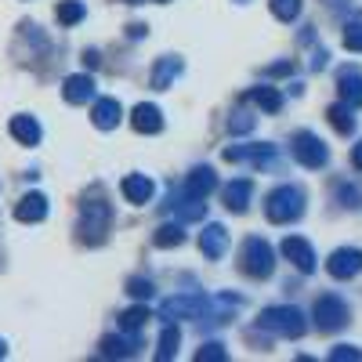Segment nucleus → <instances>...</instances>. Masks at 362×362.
Wrapping results in <instances>:
<instances>
[{"label": "nucleus", "mask_w": 362, "mask_h": 362, "mask_svg": "<svg viewBox=\"0 0 362 362\" xmlns=\"http://www.w3.org/2000/svg\"><path fill=\"white\" fill-rule=\"evenodd\" d=\"M344 47L348 51H362V22H348L344 25Z\"/></svg>", "instance_id": "obj_33"}, {"label": "nucleus", "mask_w": 362, "mask_h": 362, "mask_svg": "<svg viewBox=\"0 0 362 362\" xmlns=\"http://www.w3.org/2000/svg\"><path fill=\"white\" fill-rule=\"evenodd\" d=\"M177 344H181V334H177V326H174V322H167V326H163V334H160V348H156V358H160V362L174 358V355H177Z\"/></svg>", "instance_id": "obj_26"}, {"label": "nucleus", "mask_w": 362, "mask_h": 362, "mask_svg": "<svg viewBox=\"0 0 362 362\" xmlns=\"http://www.w3.org/2000/svg\"><path fill=\"white\" fill-rule=\"evenodd\" d=\"M90 119H95V127H98V131H112L119 119H124V109H119L116 98H98L95 109H90Z\"/></svg>", "instance_id": "obj_15"}, {"label": "nucleus", "mask_w": 362, "mask_h": 362, "mask_svg": "<svg viewBox=\"0 0 362 362\" xmlns=\"http://www.w3.org/2000/svg\"><path fill=\"white\" fill-rule=\"evenodd\" d=\"M250 127H254V116H250V112L239 109V112H232V116H228V131H232V134H247Z\"/></svg>", "instance_id": "obj_32"}, {"label": "nucleus", "mask_w": 362, "mask_h": 362, "mask_svg": "<svg viewBox=\"0 0 362 362\" xmlns=\"http://www.w3.org/2000/svg\"><path fill=\"white\" fill-rule=\"evenodd\" d=\"M329 362H358V351L348 348V344H337L334 351H329Z\"/></svg>", "instance_id": "obj_35"}, {"label": "nucleus", "mask_w": 362, "mask_h": 362, "mask_svg": "<svg viewBox=\"0 0 362 362\" xmlns=\"http://www.w3.org/2000/svg\"><path fill=\"white\" fill-rule=\"evenodd\" d=\"M257 326L268 329V334H276V337H300L308 329L305 315H300V308L293 305H279V308H264L257 315Z\"/></svg>", "instance_id": "obj_3"}, {"label": "nucleus", "mask_w": 362, "mask_h": 362, "mask_svg": "<svg viewBox=\"0 0 362 362\" xmlns=\"http://www.w3.org/2000/svg\"><path fill=\"white\" fill-rule=\"evenodd\" d=\"M228 358V351H225V344H218V341H210V344H203L199 351H196V362H225Z\"/></svg>", "instance_id": "obj_31"}, {"label": "nucleus", "mask_w": 362, "mask_h": 362, "mask_svg": "<svg viewBox=\"0 0 362 362\" xmlns=\"http://www.w3.org/2000/svg\"><path fill=\"white\" fill-rule=\"evenodd\" d=\"M58 22H62V25H76L87 11H83V4H80V0H58Z\"/></svg>", "instance_id": "obj_28"}, {"label": "nucleus", "mask_w": 362, "mask_h": 362, "mask_svg": "<svg viewBox=\"0 0 362 362\" xmlns=\"http://www.w3.org/2000/svg\"><path fill=\"white\" fill-rule=\"evenodd\" d=\"M290 153L297 156V163H305L308 170H319V167H326V163H329V148H326V145H322V138H319V134H312V131L293 134Z\"/></svg>", "instance_id": "obj_6"}, {"label": "nucleus", "mask_w": 362, "mask_h": 362, "mask_svg": "<svg viewBox=\"0 0 362 362\" xmlns=\"http://www.w3.org/2000/svg\"><path fill=\"white\" fill-rule=\"evenodd\" d=\"M203 312H206V297L203 293H177V297H167L160 305V319H167V322L203 319Z\"/></svg>", "instance_id": "obj_7"}, {"label": "nucleus", "mask_w": 362, "mask_h": 362, "mask_svg": "<svg viewBox=\"0 0 362 362\" xmlns=\"http://www.w3.org/2000/svg\"><path fill=\"white\" fill-rule=\"evenodd\" d=\"M326 272L334 279H355L358 272H362V250H355V247L334 250V254H329V261H326Z\"/></svg>", "instance_id": "obj_8"}, {"label": "nucleus", "mask_w": 362, "mask_h": 362, "mask_svg": "<svg viewBox=\"0 0 362 362\" xmlns=\"http://www.w3.org/2000/svg\"><path fill=\"white\" fill-rule=\"evenodd\" d=\"M181 69H185V66H181L177 54H163L160 62H156V69H153V87H156V90H167V87L181 76Z\"/></svg>", "instance_id": "obj_19"}, {"label": "nucleus", "mask_w": 362, "mask_h": 362, "mask_svg": "<svg viewBox=\"0 0 362 362\" xmlns=\"http://www.w3.org/2000/svg\"><path fill=\"white\" fill-rule=\"evenodd\" d=\"M127 4H141V0H127Z\"/></svg>", "instance_id": "obj_42"}, {"label": "nucleus", "mask_w": 362, "mask_h": 362, "mask_svg": "<svg viewBox=\"0 0 362 362\" xmlns=\"http://www.w3.org/2000/svg\"><path fill=\"white\" fill-rule=\"evenodd\" d=\"M351 163H355V167H358V170H362V141H358V145H355V148H351Z\"/></svg>", "instance_id": "obj_38"}, {"label": "nucleus", "mask_w": 362, "mask_h": 362, "mask_svg": "<svg viewBox=\"0 0 362 362\" xmlns=\"http://www.w3.org/2000/svg\"><path fill=\"white\" fill-rule=\"evenodd\" d=\"M250 196H254V185L247 177H239V181H232V185L225 189V206L232 210V214H247Z\"/></svg>", "instance_id": "obj_18"}, {"label": "nucleus", "mask_w": 362, "mask_h": 362, "mask_svg": "<svg viewBox=\"0 0 362 362\" xmlns=\"http://www.w3.org/2000/svg\"><path fill=\"white\" fill-rule=\"evenodd\" d=\"M4 355H8V344H4V341H0V358H4Z\"/></svg>", "instance_id": "obj_41"}, {"label": "nucleus", "mask_w": 362, "mask_h": 362, "mask_svg": "<svg viewBox=\"0 0 362 362\" xmlns=\"http://www.w3.org/2000/svg\"><path fill=\"white\" fill-rule=\"evenodd\" d=\"M145 322H148V308H141V305H138V308H127L124 315H119V326H124L127 334H138Z\"/></svg>", "instance_id": "obj_30"}, {"label": "nucleus", "mask_w": 362, "mask_h": 362, "mask_svg": "<svg viewBox=\"0 0 362 362\" xmlns=\"http://www.w3.org/2000/svg\"><path fill=\"white\" fill-rule=\"evenodd\" d=\"M127 293L131 297H153V283L148 279H127Z\"/></svg>", "instance_id": "obj_34"}, {"label": "nucleus", "mask_w": 362, "mask_h": 362, "mask_svg": "<svg viewBox=\"0 0 362 362\" xmlns=\"http://www.w3.org/2000/svg\"><path fill=\"white\" fill-rule=\"evenodd\" d=\"M62 95H66V102H73V105H83V102H90V98H95V80H90L87 73L66 76V83H62Z\"/></svg>", "instance_id": "obj_14"}, {"label": "nucleus", "mask_w": 362, "mask_h": 362, "mask_svg": "<svg viewBox=\"0 0 362 362\" xmlns=\"http://www.w3.org/2000/svg\"><path fill=\"white\" fill-rule=\"evenodd\" d=\"M239 268H243L250 279H268L272 272H276V254H272V247L261 235H250L243 243V250H239Z\"/></svg>", "instance_id": "obj_4"}, {"label": "nucleus", "mask_w": 362, "mask_h": 362, "mask_svg": "<svg viewBox=\"0 0 362 362\" xmlns=\"http://www.w3.org/2000/svg\"><path fill=\"white\" fill-rule=\"evenodd\" d=\"M199 250H203V257H210V261H221L225 250H228V232H225V225H206V228L199 232Z\"/></svg>", "instance_id": "obj_12"}, {"label": "nucleus", "mask_w": 362, "mask_h": 362, "mask_svg": "<svg viewBox=\"0 0 362 362\" xmlns=\"http://www.w3.org/2000/svg\"><path fill=\"white\" fill-rule=\"evenodd\" d=\"M322 66H326V51H319V54L312 58V69H322Z\"/></svg>", "instance_id": "obj_39"}, {"label": "nucleus", "mask_w": 362, "mask_h": 362, "mask_svg": "<svg viewBox=\"0 0 362 362\" xmlns=\"http://www.w3.org/2000/svg\"><path fill=\"white\" fill-rule=\"evenodd\" d=\"M337 192H341V199H344V206H358V192H355V189H348V185H341Z\"/></svg>", "instance_id": "obj_36"}, {"label": "nucleus", "mask_w": 362, "mask_h": 362, "mask_svg": "<svg viewBox=\"0 0 362 362\" xmlns=\"http://www.w3.org/2000/svg\"><path fill=\"white\" fill-rule=\"evenodd\" d=\"M109 221H112V210L105 199H83V210H80V243L87 247H98L105 243L109 235Z\"/></svg>", "instance_id": "obj_1"}, {"label": "nucleus", "mask_w": 362, "mask_h": 362, "mask_svg": "<svg viewBox=\"0 0 362 362\" xmlns=\"http://www.w3.org/2000/svg\"><path fill=\"white\" fill-rule=\"evenodd\" d=\"M131 124H134V131L138 134H160L163 131V116H160V109L156 105H134V112H131Z\"/></svg>", "instance_id": "obj_16"}, {"label": "nucleus", "mask_w": 362, "mask_h": 362, "mask_svg": "<svg viewBox=\"0 0 362 362\" xmlns=\"http://www.w3.org/2000/svg\"><path fill=\"white\" fill-rule=\"evenodd\" d=\"M348 319H351V312L337 293H322L315 300V326L322 329V334H337V329L348 326Z\"/></svg>", "instance_id": "obj_5"}, {"label": "nucleus", "mask_w": 362, "mask_h": 362, "mask_svg": "<svg viewBox=\"0 0 362 362\" xmlns=\"http://www.w3.org/2000/svg\"><path fill=\"white\" fill-rule=\"evenodd\" d=\"M250 102L261 105L264 112H279V109H283V95H279L276 87H254V90H250Z\"/></svg>", "instance_id": "obj_25"}, {"label": "nucleus", "mask_w": 362, "mask_h": 362, "mask_svg": "<svg viewBox=\"0 0 362 362\" xmlns=\"http://www.w3.org/2000/svg\"><path fill=\"white\" fill-rule=\"evenodd\" d=\"M119 189H124V196H127L131 203H138V206H145L148 199H153V192H156V189H153V181H148L145 174H127Z\"/></svg>", "instance_id": "obj_21"}, {"label": "nucleus", "mask_w": 362, "mask_h": 362, "mask_svg": "<svg viewBox=\"0 0 362 362\" xmlns=\"http://www.w3.org/2000/svg\"><path fill=\"white\" fill-rule=\"evenodd\" d=\"M167 210H170V214H177L181 221H199L206 214V199H196L189 192H170Z\"/></svg>", "instance_id": "obj_11"}, {"label": "nucleus", "mask_w": 362, "mask_h": 362, "mask_svg": "<svg viewBox=\"0 0 362 362\" xmlns=\"http://www.w3.org/2000/svg\"><path fill=\"white\" fill-rule=\"evenodd\" d=\"M225 160L228 163H254V167H268L276 160V145H228L225 148Z\"/></svg>", "instance_id": "obj_9"}, {"label": "nucleus", "mask_w": 362, "mask_h": 362, "mask_svg": "<svg viewBox=\"0 0 362 362\" xmlns=\"http://www.w3.org/2000/svg\"><path fill=\"white\" fill-rule=\"evenodd\" d=\"M326 116H329V124H334V131H337V134H351V131H355L351 105L337 102V105H329V109H326Z\"/></svg>", "instance_id": "obj_24"}, {"label": "nucleus", "mask_w": 362, "mask_h": 362, "mask_svg": "<svg viewBox=\"0 0 362 362\" xmlns=\"http://www.w3.org/2000/svg\"><path fill=\"white\" fill-rule=\"evenodd\" d=\"M283 257H286L297 272H305V276H308V272H315V250L305 243V239H297V235H286V239H283Z\"/></svg>", "instance_id": "obj_10"}, {"label": "nucleus", "mask_w": 362, "mask_h": 362, "mask_svg": "<svg viewBox=\"0 0 362 362\" xmlns=\"http://www.w3.org/2000/svg\"><path fill=\"white\" fill-rule=\"evenodd\" d=\"M283 73H293V62H276V66H268V76H283Z\"/></svg>", "instance_id": "obj_37"}, {"label": "nucleus", "mask_w": 362, "mask_h": 362, "mask_svg": "<svg viewBox=\"0 0 362 362\" xmlns=\"http://www.w3.org/2000/svg\"><path fill=\"white\" fill-rule=\"evenodd\" d=\"M268 8L279 22H293L300 15V0H268Z\"/></svg>", "instance_id": "obj_29"}, {"label": "nucleus", "mask_w": 362, "mask_h": 362, "mask_svg": "<svg viewBox=\"0 0 362 362\" xmlns=\"http://www.w3.org/2000/svg\"><path fill=\"white\" fill-rule=\"evenodd\" d=\"M138 348V337H102V358H131Z\"/></svg>", "instance_id": "obj_22"}, {"label": "nucleus", "mask_w": 362, "mask_h": 362, "mask_svg": "<svg viewBox=\"0 0 362 362\" xmlns=\"http://www.w3.org/2000/svg\"><path fill=\"white\" fill-rule=\"evenodd\" d=\"M214 189H218V174L210 170V167H196V170L189 174V181H185V192L196 196V199H206Z\"/></svg>", "instance_id": "obj_17"}, {"label": "nucleus", "mask_w": 362, "mask_h": 362, "mask_svg": "<svg viewBox=\"0 0 362 362\" xmlns=\"http://www.w3.org/2000/svg\"><path fill=\"white\" fill-rule=\"evenodd\" d=\"M15 218H18L22 225H37V221H44V218H47V199H44L40 192L22 196L18 206H15Z\"/></svg>", "instance_id": "obj_13"}, {"label": "nucleus", "mask_w": 362, "mask_h": 362, "mask_svg": "<svg viewBox=\"0 0 362 362\" xmlns=\"http://www.w3.org/2000/svg\"><path fill=\"white\" fill-rule=\"evenodd\" d=\"M239 4H247V0H239Z\"/></svg>", "instance_id": "obj_43"}, {"label": "nucleus", "mask_w": 362, "mask_h": 362, "mask_svg": "<svg viewBox=\"0 0 362 362\" xmlns=\"http://www.w3.org/2000/svg\"><path fill=\"white\" fill-rule=\"evenodd\" d=\"M145 33H148V29H145L141 22H134V25H131V37H145Z\"/></svg>", "instance_id": "obj_40"}, {"label": "nucleus", "mask_w": 362, "mask_h": 362, "mask_svg": "<svg viewBox=\"0 0 362 362\" xmlns=\"http://www.w3.org/2000/svg\"><path fill=\"white\" fill-rule=\"evenodd\" d=\"M337 90H341V102H344V105L358 109V105H362V73L344 69V73L337 76Z\"/></svg>", "instance_id": "obj_20"}, {"label": "nucleus", "mask_w": 362, "mask_h": 362, "mask_svg": "<svg viewBox=\"0 0 362 362\" xmlns=\"http://www.w3.org/2000/svg\"><path fill=\"white\" fill-rule=\"evenodd\" d=\"M153 239H156V247L170 250V247H181V243H185V232H181V225H160Z\"/></svg>", "instance_id": "obj_27"}, {"label": "nucleus", "mask_w": 362, "mask_h": 362, "mask_svg": "<svg viewBox=\"0 0 362 362\" xmlns=\"http://www.w3.org/2000/svg\"><path fill=\"white\" fill-rule=\"evenodd\" d=\"M264 214H268L272 225H290V221H297L300 214H305V192H300L297 185H279L276 192L264 199Z\"/></svg>", "instance_id": "obj_2"}, {"label": "nucleus", "mask_w": 362, "mask_h": 362, "mask_svg": "<svg viewBox=\"0 0 362 362\" xmlns=\"http://www.w3.org/2000/svg\"><path fill=\"white\" fill-rule=\"evenodd\" d=\"M11 138L22 145H37L40 141V124L33 116H11Z\"/></svg>", "instance_id": "obj_23"}]
</instances>
